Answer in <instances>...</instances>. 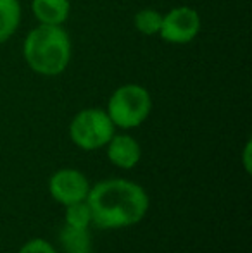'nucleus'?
Masks as SVG:
<instances>
[{
	"instance_id": "423d86ee",
	"label": "nucleus",
	"mask_w": 252,
	"mask_h": 253,
	"mask_svg": "<svg viewBox=\"0 0 252 253\" xmlns=\"http://www.w3.org/2000/svg\"><path fill=\"white\" fill-rule=\"evenodd\" d=\"M49 191L50 197L61 205H71V203L87 200L90 183L81 170L73 167H64L55 170L49 179Z\"/></svg>"
},
{
	"instance_id": "7ed1b4c3",
	"label": "nucleus",
	"mask_w": 252,
	"mask_h": 253,
	"mask_svg": "<svg viewBox=\"0 0 252 253\" xmlns=\"http://www.w3.org/2000/svg\"><path fill=\"white\" fill-rule=\"evenodd\" d=\"M105 112L119 129H135L149 119L152 112V95L138 83L118 86L107 100Z\"/></svg>"
},
{
	"instance_id": "9d476101",
	"label": "nucleus",
	"mask_w": 252,
	"mask_h": 253,
	"mask_svg": "<svg viewBox=\"0 0 252 253\" xmlns=\"http://www.w3.org/2000/svg\"><path fill=\"white\" fill-rule=\"evenodd\" d=\"M64 253H92V236L88 229L64 226L59 233Z\"/></svg>"
},
{
	"instance_id": "4468645a",
	"label": "nucleus",
	"mask_w": 252,
	"mask_h": 253,
	"mask_svg": "<svg viewBox=\"0 0 252 253\" xmlns=\"http://www.w3.org/2000/svg\"><path fill=\"white\" fill-rule=\"evenodd\" d=\"M251 153H252V141L247 140L246 141V147H244V152H242V162H244V169H246V172L249 174L251 172Z\"/></svg>"
},
{
	"instance_id": "9b49d317",
	"label": "nucleus",
	"mask_w": 252,
	"mask_h": 253,
	"mask_svg": "<svg viewBox=\"0 0 252 253\" xmlns=\"http://www.w3.org/2000/svg\"><path fill=\"white\" fill-rule=\"evenodd\" d=\"M162 24V12L152 7H145L135 12L133 26L144 37H157Z\"/></svg>"
},
{
	"instance_id": "6e6552de",
	"label": "nucleus",
	"mask_w": 252,
	"mask_h": 253,
	"mask_svg": "<svg viewBox=\"0 0 252 253\" xmlns=\"http://www.w3.org/2000/svg\"><path fill=\"white\" fill-rule=\"evenodd\" d=\"M71 0H31V12L38 24L64 26L71 16Z\"/></svg>"
},
{
	"instance_id": "1a4fd4ad",
	"label": "nucleus",
	"mask_w": 252,
	"mask_h": 253,
	"mask_svg": "<svg viewBox=\"0 0 252 253\" xmlns=\"http://www.w3.org/2000/svg\"><path fill=\"white\" fill-rule=\"evenodd\" d=\"M23 21V7L19 0H0V45L17 33Z\"/></svg>"
},
{
	"instance_id": "f8f14e48",
	"label": "nucleus",
	"mask_w": 252,
	"mask_h": 253,
	"mask_svg": "<svg viewBox=\"0 0 252 253\" xmlns=\"http://www.w3.org/2000/svg\"><path fill=\"white\" fill-rule=\"evenodd\" d=\"M66 226H73V227H81V229H88V226L92 224V212L88 202H76L66 205Z\"/></svg>"
},
{
	"instance_id": "f257e3e1",
	"label": "nucleus",
	"mask_w": 252,
	"mask_h": 253,
	"mask_svg": "<svg viewBox=\"0 0 252 253\" xmlns=\"http://www.w3.org/2000/svg\"><path fill=\"white\" fill-rule=\"evenodd\" d=\"M92 224L101 229H123L138 224L149 210V195L130 179H104L90 186L87 197Z\"/></svg>"
},
{
	"instance_id": "39448f33",
	"label": "nucleus",
	"mask_w": 252,
	"mask_h": 253,
	"mask_svg": "<svg viewBox=\"0 0 252 253\" xmlns=\"http://www.w3.org/2000/svg\"><path fill=\"white\" fill-rule=\"evenodd\" d=\"M201 30L202 19L199 10L190 5H178L162 14V24L157 37L169 45H187L199 37Z\"/></svg>"
},
{
	"instance_id": "f03ea898",
	"label": "nucleus",
	"mask_w": 252,
	"mask_h": 253,
	"mask_svg": "<svg viewBox=\"0 0 252 253\" xmlns=\"http://www.w3.org/2000/svg\"><path fill=\"white\" fill-rule=\"evenodd\" d=\"M23 57L38 76H61L73 59V42L64 26L38 24L24 37Z\"/></svg>"
},
{
	"instance_id": "0eeeda50",
	"label": "nucleus",
	"mask_w": 252,
	"mask_h": 253,
	"mask_svg": "<svg viewBox=\"0 0 252 253\" xmlns=\"http://www.w3.org/2000/svg\"><path fill=\"white\" fill-rule=\"evenodd\" d=\"M104 148L107 152L109 162L118 167V169L130 170L133 167H137L138 162L142 160L140 143L128 133H114Z\"/></svg>"
},
{
	"instance_id": "ddd939ff",
	"label": "nucleus",
	"mask_w": 252,
	"mask_h": 253,
	"mask_svg": "<svg viewBox=\"0 0 252 253\" xmlns=\"http://www.w3.org/2000/svg\"><path fill=\"white\" fill-rule=\"evenodd\" d=\"M19 253H57V250L49 241L42 240V238H33L19 248Z\"/></svg>"
},
{
	"instance_id": "20e7f679",
	"label": "nucleus",
	"mask_w": 252,
	"mask_h": 253,
	"mask_svg": "<svg viewBox=\"0 0 252 253\" xmlns=\"http://www.w3.org/2000/svg\"><path fill=\"white\" fill-rule=\"evenodd\" d=\"M116 133V126L105 109L87 107L76 112L69 123V138L80 150L95 152L104 148Z\"/></svg>"
}]
</instances>
